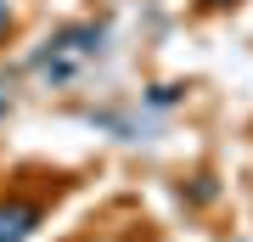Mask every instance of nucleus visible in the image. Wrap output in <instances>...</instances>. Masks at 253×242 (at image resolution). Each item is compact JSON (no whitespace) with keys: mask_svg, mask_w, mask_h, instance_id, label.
I'll return each instance as SVG.
<instances>
[{"mask_svg":"<svg viewBox=\"0 0 253 242\" xmlns=\"http://www.w3.org/2000/svg\"><path fill=\"white\" fill-rule=\"evenodd\" d=\"M203 6H231V0H203Z\"/></svg>","mask_w":253,"mask_h":242,"instance_id":"3","label":"nucleus"},{"mask_svg":"<svg viewBox=\"0 0 253 242\" xmlns=\"http://www.w3.org/2000/svg\"><path fill=\"white\" fill-rule=\"evenodd\" d=\"M40 220V208H28V203H11V208H0V242H17L28 237V225Z\"/></svg>","mask_w":253,"mask_h":242,"instance_id":"1","label":"nucleus"},{"mask_svg":"<svg viewBox=\"0 0 253 242\" xmlns=\"http://www.w3.org/2000/svg\"><path fill=\"white\" fill-rule=\"evenodd\" d=\"M6 23H11V11H6V0H0V34H6Z\"/></svg>","mask_w":253,"mask_h":242,"instance_id":"2","label":"nucleus"}]
</instances>
